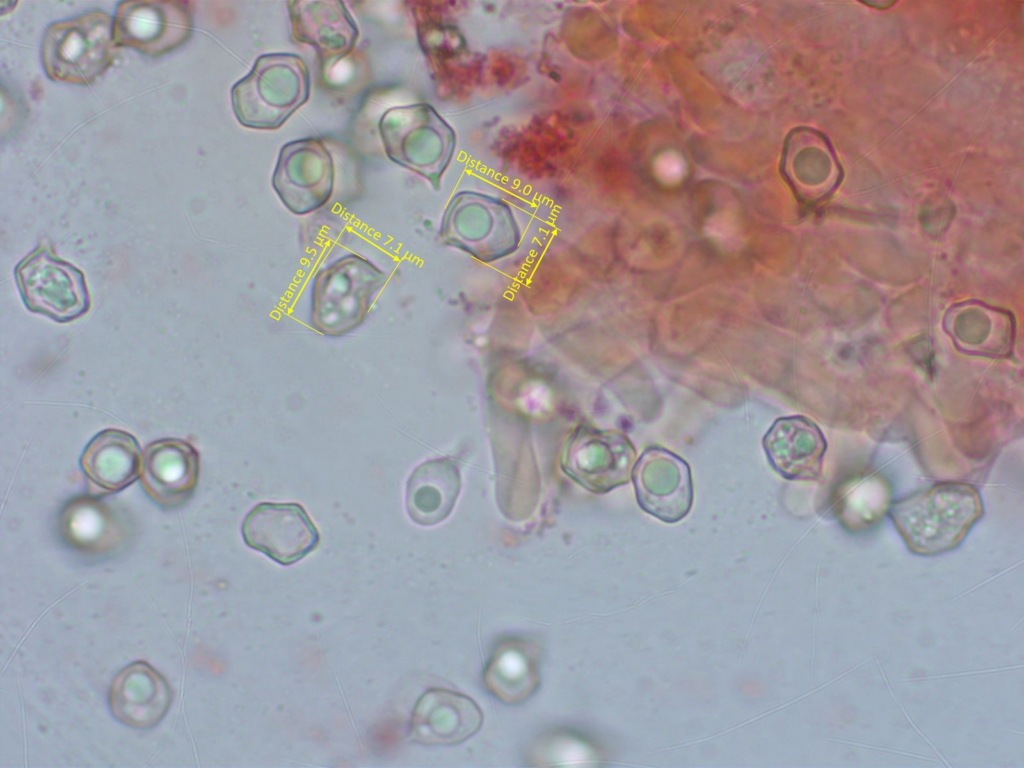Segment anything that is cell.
I'll list each match as a JSON object with an SVG mask.
<instances>
[{
	"mask_svg": "<svg viewBox=\"0 0 1024 768\" xmlns=\"http://www.w3.org/2000/svg\"><path fill=\"white\" fill-rule=\"evenodd\" d=\"M978 489L940 482L890 505L888 515L911 553L935 556L956 549L982 518Z\"/></svg>",
	"mask_w": 1024,
	"mask_h": 768,
	"instance_id": "1",
	"label": "cell"
},
{
	"mask_svg": "<svg viewBox=\"0 0 1024 768\" xmlns=\"http://www.w3.org/2000/svg\"><path fill=\"white\" fill-rule=\"evenodd\" d=\"M310 74L297 54L278 52L259 56L247 75L231 88V105L244 127L275 130L309 98Z\"/></svg>",
	"mask_w": 1024,
	"mask_h": 768,
	"instance_id": "2",
	"label": "cell"
},
{
	"mask_svg": "<svg viewBox=\"0 0 1024 768\" xmlns=\"http://www.w3.org/2000/svg\"><path fill=\"white\" fill-rule=\"evenodd\" d=\"M117 54L113 18L102 10L51 23L41 43L44 72L56 82L90 85L111 66Z\"/></svg>",
	"mask_w": 1024,
	"mask_h": 768,
	"instance_id": "3",
	"label": "cell"
},
{
	"mask_svg": "<svg viewBox=\"0 0 1024 768\" xmlns=\"http://www.w3.org/2000/svg\"><path fill=\"white\" fill-rule=\"evenodd\" d=\"M386 275L356 254L345 255L315 275L311 291L310 324L317 332L339 337L365 320Z\"/></svg>",
	"mask_w": 1024,
	"mask_h": 768,
	"instance_id": "4",
	"label": "cell"
},
{
	"mask_svg": "<svg viewBox=\"0 0 1024 768\" xmlns=\"http://www.w3.org/2000/svg\"><path fill=\"white\" fill-rule=\"evenodd\" d=\"M14 275L25 306L34 313L67 322L89 310L82 272L46 246H38L22 259Z\"/></svg>",
	"mask_w": 1024,
	"mask_h": 768,
	"instance_id": "5",
	"label": "cell"
},
{
	"mask_svg": "<svg viewBox=\"0 0 1024 768\" xmlns=\"http://www.w3.org/2000/svg\"><path fill=\"white\" fill-rule=\"evenodd\" d=\"M334 185L333 158L315 137L290 141L280 149L272 187L285 207L305 215L324 206Z\"/></svg>",
	"mask_w": 1024,
	"mask_h": 768,
	"instance_id": "6",
	"label": "cell"
},
{
	"mask_svg": "<svg viewBox=\"0 0 1024 768\" xmlns=\"http://www.w3.org/2000/svg\"><path fill=\"white\" fill-rule=\"evenodd\" d=\"M193 18L187 3L121 1L113 16V38L118 47L160 57L191 37Z\"/></svg>",
	"mask_w": 1024,
	"mask_h": 768,
	"instance_id": "7",
	"label": "cell"
},
{
	"mask_svg": "<svg viewBox=\"0 0 1024 768\" xmlns=\"http://www.w3.org/2000/svg\"><path fill=\"white\" fill-rule=\"evenodd\" d=\"M244 543L274 562L292 565L315 550L319 532L304 507L296 502H261L244 517Z\"/></svg>",
	"mask_w": 1024,
	"mask_h": 768,
	"instance_id": "8",
	"label": "cell"
},
{
	"mask_svg": "<svg viewBox=\"0 0 1024 768\" xmlns=\"http://www.w3.org/2000/svg\"><path fill=\"white\" fill-rule=\"evenodd\" d=\"M633 455L622 436L582 428L569 440L562 467L585 488L604 492L627 481Z\"/></svg>",
	"mask_w": 1024,
	"mask_h": 768,
	"instance_id": "9",
	"label": "cell"
},
{
	"mask_svg": "<svg viewBox=\"0 0 1024 768\" xmlns=\"http://www.w3.org/2000/svg\"><path fill=\"white\" fill-rule=\"evenodd\" d=\"M198 476L199 454L189 442L166 438L145 448L140 483L146 495L161 508H177L189 500Z\"/></svg>",
	"mask_w": 1024,
	"mask_h": 768,
	"instance_id": "10",
	"label": "cell"
},
{
	"mask_svg": "<svg viewBox=\"0 0 1024 768\" xmlns=\"http://www.w3.org/2000/svg\"><path fill=\"white\" fill-rule=\"evenodd\" d=\"M483 714L470 697L443 688L427 690L411 716L409 736L423 745H454L481 728Z\"/></svg>",
	"mask_w": 1024,
	"mask_h": 768,
	"instance_id": "11",
	"label": "cell"
},
{
	"mask_svg": "<svg viewBox=\"0 0 1024 768\" xmlns=\"http://www.w3.org/2000/svg\"><path fill=\"white\" fill-rule=\"evenodd\" d=\"M633 478L638 501L648 513L663 521H677L689 510V469L677 456L662 449H649L635 465Z\"/></svg>",
	"mask_w": 1024,
	"mask_h": 768,
	"instance_id": "12",
	"label": "cell"
},
{
	"mask_svg": "<svg viewBox=\"0 0 1024 768\" xmlns=\"http://www.w3.org/2000/svg\"><path fill=\"white\" fill-rule=\"evenodd\" d=\"M292 37L312 46L322 64L334 63L354 48L359 32L342 1H289Z\"/></svg>",
	"mask_w": 1024,
	"mask_h": 768,
	"instance_id": "13",
	"label": "cell"
},
{
	"mask_svg": "<svg viewBox=\"0 0 1024 768\" xmlns=\"http://www.w3.org/2000/svg\"><path fill=\"white\" fill-rule=\"evenodd\" d=\"M172 700L166 679L146 662L124 667L114 677L109 708L116 720L134 729H150L165 716Z\"/></svg>",
	"mask_w": 1024,
	"mask_h": 768,
	"instance_id": "14",
	"label": "cell"
},
{
	"mask_svg": "<svg viewBox=\"0 0 1024 768\" xmlns=\"http://www.w3.org/2000/svg\"><path fill=\"white\" fill-rule=\"evenodd\" d=\"M763 444L772 465L790 480L816 478L827 448L818 426L802 416L778 419Z\"/></svg>",
	"mask_w": 1024,
	"mask_h": 768,
	"instance_id": "15",
	"label": "cell"
},
{
	"mask_svg": "<svg viewBox=\"0 0 1024 768\" xmlns=\"http://www.w3.org/2000/svg\"><path fill=\"white\" fill-rule=\"evenodd\" d=\"M79 463L95 488L104 493H115L130 486L140 476L141 448L132 434L108 428L89 441Z\"/></svg>",
	"mask_w": 1024,
	"mask_h": 768,
	"instance_id": "16",
	"label": "cell"
},
{
	"mask_svg": "<svg viewBox=\"0 0 1024 768\" xmlns=\"http://www.w3.org/2000/svg\"><path fill=\"white\" fill-rule=\"evenodd\" d=\"M459 490L460 475L452 461L441 458L421 463L406 483L408 516L423 526L443 521L454 507Z\"/></svg>",
	"mask_w": 1024,
	"mask_h": 768,
	"instance_id": "17",
	"label": "cell"
},
{
	"mask_svg": "<svg viewBox=\"0 0 1024 768\" xmlns=\"http://www.w3.org/2000/svg\"><path fill=\"white\" fill-rule=\"evenodd\" d=\"M60 523L64 538L84 552H105L122 538L120 517L93 497L73 499L65 506Z\"/></svg>",
	"mask_w": 1024,
	"mask_h": 768,
	"instance_id": "18",
	"label": "cell"
},
{
	"mask_svg": "<svg viewBox=\"0 0 1024 768\" xmlns=\"http://www.w3.org/2000/svg\"><path fill=\"white\" fill-rule=\"evenodd\" d=\"M485 681L491 693L502 702L521 703L538 687L535 658L523 643L507 642L489 660Z\"/></svg>",
	"mask_w": 1024,
	"mask_h": 768,
	"instance_id": "19",
	"label": "cell"
}]
</instances>
